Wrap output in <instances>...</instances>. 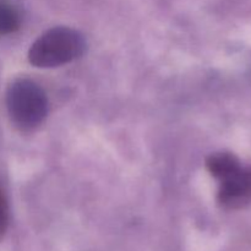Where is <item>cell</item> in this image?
<instances>
[{
  "label": "cell",
  "mask_w": 251,
  "mask_h": 251,
  "mask_svg": "<svg viewBox=\"0 0 251 251\" xmlns=\"http://www.w3.org/2000/svg\"><path fill=\"white\" fill-rule=\"evenodd\" d=\"M85 50L82 34L69 27H54L34 41L28 60L37 68H56L71 63Z\"/></svg>",
  "instance_id": "cell-1"
},
{
  "label": "cell",
  "mask_w": 251,
  "mask_h": 251,
  "mask_svg": "<svg viewBox=\"0 0 251 251\" xmlns=\"http://www.w3.org/2000/svg\"><path fill=\"white\" fill-rule=\"evenodd\" d=\"M6 108L12 122L25 130L38 126L48 113V100L36 82L19 78L6 92Z\"/></svg>",
  "instance_id": "cell-2"
},
{
  "label": "cell",
  "mask_w": 251,
  "mask_h": 251,
  "mask_svg": "<svg viewBox=\"0 0 251 251\" xmlns=\"http://www.w3.org/2000/svg\"><path fill=\"white\" fill-rule=\"evenodd\" d=\"M218 191V202L226 208L235 210L251 200V169L240 167L222 179Z\"/></svg>",
  "instance_id": "cell-3"
},
{
  "label": "cell",
  "mask_w": 251,
  "mask_h": 251,
  "mask_svg": "<svg viewBox=\"0 0 251 251\" xmlns=\"http://www.w3.org/2000/svg\"><path fill=\"white\" fill-rule=\"evenodd\" d=\"M207 168L218 180H222L242 167L239 159L230 153H215L208 157Z\"/></svg>",
  "instance_id": "cell-4"
},
{
  "label": "cell",
  "mask_w": 251,
  "mask_h": 251,
  "mask_svg": "<svg viewBox=\"0 0 251 251\" xmlns=\"http://www.w3.org/2000/svg\"><path fill=\"white\" fill-rule=\"evenodd\" d=\"M20 19L14 7L0 0V36H7L19 29Z\"/></svg>",
  "instance_id": "cell-5"
},
{
  "label": "cell",
  "mask_w": 251,
  "mask_h": 251,
  "mask_svg": "<svg viewBox=\"0 0 251 251\" xmlns=\"http://www.w3.org/2000/svg\"><path fill=\"white\" fill-rule=\"evenodd\" d=\"M9 226V203L6 195L0 186V240L4 238Z\"/></svg>",
  "instance_id": "cell-6"
}]
</instances>
